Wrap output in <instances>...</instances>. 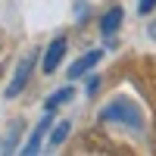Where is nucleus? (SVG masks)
Wrapping results in <instances>:
<instances>
[{
  "label": "nucleus",
  "instance_id": "423d86ee",
  "mask_svg": "<svg viewBox=\"0 0 156 156\" xmlns=\"http://www.w3.org/2000/svg\"><path fill=\"white\" fill-rule=\"evenodd\" d=\"M122 22H125V9H122V6H112V9L103 12V19H100V31L106 34V37H112L115 31L122 28Z\"/></svg>",
  "mask_w": 156,
  "mask_h": 156
},
{
  "label": "nucleus",
  "instance_id": "39448f33",
  "mask_svg": "<svg viewBox=\"0 0 156 156\" xmlns=\"http://www.w3.org/2000/svg\"><path fill=\"white\" fill-rule=\"evenodd\" d=\"M103 59V50H87L84 56H78L72 66H69V78L75 81V78H84L90 69H97V62Z\"/></svg>",
  "mask_w": 156,
  "mask_h": 156
},
{
  "label": "nucleus",
  "instance_id": "6e6552de",
  "mask_svg": "<svg viewBox=\"0 0 156 156\" xmlns=\"http://www.w3.org/2000/svg\"><path fill=\"white\" fill-rule=\"evenodd\" d=\"M47 131H50V137H47V144H50V147H59L62 140H66V137L72 134V122H66V119H62V122H53V125L47 128Z\"/></svg>",
  "mask_w": 156,
  "mask_h": 156
},
{
  "label": "nucleus",
  "instance_id": "20e7f679",
  "mask_svg": "<svg viewBox=\"0 0 156 156\" xmlns=\"http://www.w3.org/2000/svg\"><path fill=\"white\" fill-rule=\"evenodd\" d=\"M53 125V112H44V119L34 125V131H31V137L25 140V147H22V153L25 156H34V153H41V144H44V137H47V128Z\"/></svg>",
  "mask_w": 156,
  "mask_h": 156
},
{
  "label": "nucleus",
  "instance_id": "f257e3e1",
  "mask_svg": "<svg viewBox=\"0 0 156 156\" xmlns=\"http://www.w3.org/2000/svg\"><path fill=\"white\" fill-rule=\"evenodd\" d=\"M100 119L106 125H119V128H131V131H140L144 128V112L131 97H115L103 106Z\"/></svg>",
  "mask_w": 156,
  "mask_h": 156
},
{
  "label": "nucleus",
  "instance_id": "0eeeda50",
  "mask_svg": "<svg viewBox=\"0 0 156 156\" xmlns=\"http://www.w3.org/2000/svg\"><path fill=\"white\" fill-rule=\"evenodd\" d=\"M69 100H75V87L72 84H66V87H59V90H53L47 100H44V112H56L59 106H66Z\"/></svg>",
  "mask_w": 156,
  "mask_h": 156
},
{
  "label": "nucleus",
  "instance_id": "7ed1b4c3",
  "mask_svg": "<svg viewBox=\"0 0 156 156\" xmlns=\"http://www.w3.org/2000/svg\"><path fill=\"white\" fill-rule=\"evenodd\" d=\"M66 37H53L50 41V47L44 50V59H41V69H44V75H53L56 69H59V62H62V56H66Z\"/></svg>",
  "mask_w": 156,
  "mask_h": 156
},
{
  "label": "nucleus",
  "instance_id": "1a4fd4ad",
  "mask_svg": "<svg viewBox=\"0 0 156 156\" xmlns=\"http://www.w3.org/2000/svg\"><path fill=\"white\" fill-rule=\"evenodd\" d=\"M22 125H25V122H12V128H9V140H6V150H16V147H19V131H22Z\"/></svg>",
  "mask_w": 156,
  "mask_h": 156
},
{
  "label": "nucleus",
  "instance_id": "f03ea898",
  "mask_svg": "<svg viewBox=\"0 0 156 156\" xmlns=\"http://www.w3.org/2000/svg\"><path fill=\"white\" fill-rule=\"evenodd\" d=\"M34 62H37V53H25V56L19 59L16 72H12V81H9L6 90H3L6 100H16L22 90H25V84H28V78H31V72H34Z\"/></svg>",
  "mask_w": 156,
  "mask_h": 156
},
{
  "label": "nucleus",
  "instance_id": "9b49d317",
  "mask_svg": "<svg viewBox=\"0 0 156 156\" xmlns=\"http://www.w3.org/2000/svg\"><path fill=\"white\" fill-rule=\"evenodd\" d=\"M153 9H156V0H140V3H137L140 16H147V12H153Z\"/></svg>",
  "mask_w": 156,
  "mask_h": 156
},
{
  "label": "nucleus",
  "instance_id": "9d476101",
  "mask_svg": "<svg viewBox=\"0 0 156 156\" xmlns=\"http://www.w3.org/2000/svg\"><path fill=\"white\" fill-rule=\"evenodd\" d=\"M100 75H87V84H84V94L87 97H97V90H100Z\"/></svg>",
  "mask_w": 156,
  "mask_h": 156
}]
</instances>
